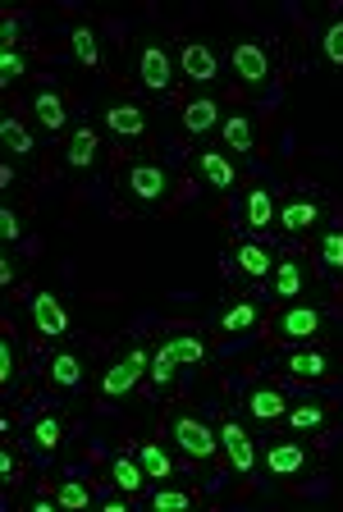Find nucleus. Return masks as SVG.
<instances>
[{"label":"nucleus","mask_w":343,"mask_h":512,"mask_svg":"<svg viewBox=\"0 0 343 512\" xmlns=\"http://www.w3.org/2000/svg\"><path fill=\"white\" fill-rule=\"evenodd\" d=\"M0 183H5V188H14V183H19V179H14V165H0Z\"/></svg>","instance_id":"nucleus-45"},{"label":"nucleus","mask_w":343,"mask_h":512,"mask_svg":"<svg viewBox=\"0 0 343 512\" xmlns=\"http://www.w3.org/2000/svg\"><path fill=\"white\" fill-rule=\"evenodd\" d=\"M229 261H234V270L247 279V284H266L270 275H275V247L261 243V238H234V247H229Z\"/></svg>","instance_id":"nucleus-5"},{"label":"nucleus","mask_w":343,"mask_h":512,"mask_svg":"<svg viewBox=\"0 0 343 512\" xmlns=\"http://www.w3.org/2000/svg\"><path fill=\"white\" fill-rule=\"evenodd\" d=\"M279 215V202L270 197V188H252L243 202V224L252 229V234H270V224H275Z\"/></svg>","instance_id":"nucleus-21"},{"label":"nucleus","mask_w":343,"mask_h":512,"mask_svg":"<svg viewBox=\"0 0 343 512\" xmlns=\"http://www.w3.org/2000/svg\"><path fill=\"white\" fill-rule=\"evenodd\" d=\"M147 375H151V384H156V394H170L174 384H179V362H174L170 352H151V366H147Z\"/></svg>","instance_id":"nucleus-31"},{"label":"nucleus","mask_w":343,"mask_h":512,"mask_svg":"<svg viewBox=\"0 0 343 512\" xmlns=\"http://www.w3.org/2000/svg\"><path fill=\"white\" fill-rule=\"evenodd\" d=\"M179 124H183V133H193V138H202V133L220 128L225 124V119H220V101H215V96H193V101H183Z\"/></svg>","instance_id":"nucleus-17"},{"label":"nucleus","mask_w":343,"mask_h":512,"mask_svg":"<svg viewBox=\"0 0 343 512\" xmlns=\"http://www.w3.org/2000/svg\"><path fill=\"white\" fill-rule=\"evenodd\" d=\"M161 352H170L179 366H202L206 362V343L197 339V334H170V339H161Z\"/></svg>","instance_id":"nucleus-27"},{"label":"nucleus","mask_w":343,"mask_h":512,"mask_svg":"<svg viewBox=\"0 0 343 512\" xmlns=\"http://www.w3.org/2000/svg\"><path fill=\"white\" fill-rule=\"evenodd\" d=\"M69 42H74V60L83 64V69H97L101 64V37L92 23H78L74 32H69Z\"/></svg>","instance_id":"nucleus-29"},{"label":"nucleus","mask_w":343,"mask_h":512,"mask_svg":"<svg viewBox=\"0 0 343 512\" xmlns=\"http://www.w3.org/2000/svg\"><path fill=\"white\" fill-rule=\"evenodd\" d=\"M51 508H60V503L46 499V494H37V499H33V512H51Z\"/></svg>","instance_id":"nucleus-44"},{"label":"nucleus","mask_w":343,"mask_h":512,"mask_svg":"<svg viewBox=\"0 0 343 512\" xmlns=\"http://www.w3.org/2000/svg\"><path fill=\"white\" fill-rule=\"evenodd\" d=\"M179 74L188 78V83L206 87L220 78V60H215V51L206 42H183L179 46Z\"/></svg>","instance_id":"nucleus-12"},{"label":"nucleus","mask_w":343,"mask_h":512,"mask_svg":"<svg viewBox=\"0 0 343 512\" xmlns=\"http://www.w3.org/2000/svg\"><path fill=\"white\" fill-rule=\"evenodd\" d=\"M266 288H270V298H279V302H293L307 288V270H302V261L298 256H279L275 261V275L266 279Z\"/></svg>","instance_id":"nucleus-18"},{"label":"nucleus","mask_w":343,"mask_h":512,"mask_svg":"<svg viewBox=\"0 0 343 512\" xmlns=\"http://www.w3.org/2000/svg\"><path fill=\"white\" fill-rule=\"evenodd\" d=\"M147 366H151V352L142 348V343H138V348H129L115 366H106V375H101V398L133 394V389H138V380L147 375Z\"/></svg>","instance_id":"nucleus-6"},{"label":"nucleus","mask_w":343,"mask_h":512,"mask_svg":"<svg viewBox=\"0 0 343 512\" xmlns=\"http://www.w3.org/2000/svg\"><path fill=\"white\" fill-rule=\"evenodd\" d=\"M174 74H179V64H174V55L165 51L161 42H147L138 51V78H142V87H147V92H170Z\"/></svg>","instance_id":"nucleus-10"},{"label":"nucleus","mask_w":343,"mask_h":512,"mask_svg":"<svg viewBox=\"0 0 343 512\" xmlns=\"http://www.w3.org/2000/svg\"><path fill=\"white\" fill-rule=\"evenodd\" d=\"M33 325L46 334V339H65L69 334V311L55 293H37L33 298Z\"/></svg>","instance_id":"nucleus-19"},{"label":"nucleus","mask_w":343,"mask_h":512,"mask_svg":"<svg viewBox=\"0 0 343 512\" xmlns=\"http://www.w3.org/2000/svg\"><path fill=\"white\" fill-rule=\"evenodd\" d=\"M321 215H325L321 197H307V192H293L289 202H279L275 224H279V229H284V234L302 238V234H311V229L321 224Z\"/></svg>","instance_id":"nucleus-9"},{"label":"nucleus","mask_w":343,"mask_h":512,"mask_svg":"<svg viewBox=\"0 0 343 512\" xmlns=\"http://www.w3.org/2000/svg\"><path fill=\"white\" fill-rule=\"evenodd\" d=\"M151 508L156 512H179V508H197V490H170V480L151 490Z\"/></svg>","instance_id":"nucleus-32"},{"label":"nucleus","mask_w":343,"mask_h":512,"mask_svg":"<svg viewBox=\"0 0 343 512\" xmlns=\"http://www.w3.org/2000/svg\"><path fill=\"white\" fill-rule=\"evenodd\" d=\"M229 64H234V74L243 78L247 87H257V83H266V78H270V51L261 42H252V37H247V42H238L234 51H229Z\"/></svg>","instance_id":"nucleus-13"},{"label":"nucleus","mask_w":343,"mask_h":512,"mask_svg":"<svg viewBox=\"0 0 343 512\" xmlns=\"http://www.w3.org/2000/svg\"><path fill=\"white\" fill-rule=\"evenodd\" d=\"M247 416L252 421H261V426H275V421H284L289 416V407H293V398L279 389V384H257L252 394H247Z\"/></svg>","instance_id":"nucleus-11"},{"label":"nucleus","mask_w":343,"mask_h":512,"mask_svg":"<svg viewBox=\"0 0 343 512\" xmlns=\"http://www.w3.org/2000/svg\"><path fill=\"white\" fill-rule=\"evenodd\" d=\"M220 142L234 151H252V119L247 115H225V124H220Z\"/></svg>","instance_id":"nucleus-33"},{"label":"nucleus","mask_w":343,"mask_h":512,"mask_svg":"<svg viewBox=\"0 0 343 512\" xmlns=\"http://www.w3.org/2000/svg\"><path fill=\"white\" fill-rule=\"evenodd\" d=\"M28 444L42 453V458H55L65 448V416H42L33 430H28Z\"/></svg>","instance_id":"nucleus-25"},{"label":"nucleus","mask_w":343,"mask_h":512,"mask_svg":"<svg viewBox=\"0 0 343 512\" xmlns=\"http://www.w3.org/2000/svg\"><path fill=\"white\" fill-rule=\"evenodd\" d=\"M0 284H14V261H10V256L0 261Z\"/></svg>","instance_id":"nucleus-43"},{"label":"nucleus","mask_w":343,"mask_h":512,"mask_svg":"<svg viewBox=\"0 0 343 512\" xmlns=\"http://www.w3.org/2000/svg\"><path fill=\"white\" fill-rule=\"evenodd\" d=\"M55 503H60V508H87V503H92V490H87L83 480H65V485L55 490Z\"/></svg>","instance_id":"nucleus-36"},{"label":"nucleus","mask_w":343,"mask_h":512,"mask_svg":"<svg viewBox=\"0 0 343 512\" xmlns=\"http://www.w3.org/2000/svg\"><path fill=\"white\" fill-rule=\"evenodd\" d=\"M14 375H19V343H14V334H5L0 339V384L10 389Z\"/></svg>","instance_id":"nucleus-35"},{"label":"nucleus","mask_w":343,"mask_h":512,"mask_svg":"<svg viewBox=\"0 0 343 512\" xmlns=\"http://www.w3.org/2000/svg\"><path fill=\"white\" fill-rule=\"evenodd\" d=\"M110 480H115L119 490H129L133 499H138L142 490H147V467H142L138 462V453H115V458H110Z\"/></svg>","instance_id":"nucleus-22"},{"label":"nucleus","mask_w":343,"mask_h":512,"mask_svg":"<svg viewBox=\"0 0 343 512\" xmlns=\"http://www.w3.org/2000/svg\"><path fill=\"white\" fill-rule=\"evenodd\" d=\"M321 330H325V311L321 307H307V302H293V307H284L275 320H270V334H275L279 343H289V348L311 343Z\"/></svg>","instance_id":"nucleus-2"},{"label":"nucleus","mask_w":343,"mask_h":512,"mask_svg":"<svg viewBox=\"0 0 343 512\" xmlns=\"http://www.w3.org/2000/svg\"><path fill=\"white\" fill-rule=\"evenodd\" d=\"M220 453L229 458V467H234L238 476H252V471H257V462H261L257 439L247 435V426H243V421H234V416H225V421H220Z\"/></svg>","instance_id":"nucleus-7"},{"label":"nucleus","mask_w":343,"mask_h":512,"mask_svg":"<svg viewBox=\"0 0 343 512\" xmlns=\"http://www.w3.org/2000/svg\"><path fill=\"white\" fill-rule=\"evenodd\" d=\"M23 74H28V60H23L19 51H5V55H0V83L10 87V83H19Z\"/></svg>","instance_id":"nucleus-38"},{"label":"nucleus","mask_w":343,"mask_h":512,"mask_svg":"<svg viewBox=\"0 0 343 512\" xmlns=\"http://www.w3.org/2000/svg\"><path fill=\"white\" fill-rule=\"evenodd\" d=\"M33 110L46 133H65L69 128V110H65V101H60V92H51V87H42V92L33 96Z\"/></svg>","instance_id":"nucleus-24"},{"label":"nucleus","mask_w":343,"mask_h":512,"mask_svg":"<svg viewBox=\"0 0 343 512\" xmlns=\"http://www.w3.org/2000/svg\"><path fill=\"white\" fill-rule=\"evenodd\" d=\"M321 51H325V60H330L334 69H343V19H334L330 28H325Z\"/></svg>","instance_id":"nucleus-37"},{"label":"nucleus","mask_w":343,"mask_h":512,"mask_svg":"<svg viewBox=\"0 0 343 512\" xmlns=\"http://www.w3.org/2000/svg\"><path fill=\"white\" fill-rule=\"evenodd\" d=\"M0 142H5V147H10L19 160H33V156H37V142H33V133H28V128H23L14 115L5 119V124H0Z\"/></svg>","instance_id":"nucleus-30"},{"label":"nucleus","mask_w":343,"mask_h":512,"mask_svg":"<svg viewBox=\"0 0 343 512\" xmlns=\"http://www.w3.org/2000/svg\"><path fill=\"white\" fill-rule=\"evenodd\" d=\"M170 439L193 462H215V453H220V430H211L202 416H188V412H179L170 421Z\"/></svg>","instance_id":"nucleus-1"},{"label":"nucleus","mask_w":343,"mask_h":512,"mask_svg":"<svg viewBox=\"0 0 343 512\" xmlns=\"http://www.w3.org/2000/svg\"><path fill=\"white\" fill-rule=\"evenodd\" d=\"M14 42H19V19L5 14V51H14Z\"/></svg>","instance_id":"nucleus-42"},{"label":"nucleus","mask_w":343,"mask_h":512,"mask_svg":"<svg viewBox=\"0 0 343 512\" xmlns=\"http://www.w3.org/2000/svg\"><path fill=\"white\" fill-rule=\"evenodd\" d=\"M101 119H106V128L115 133V138H147V110L138 106V101H115V106L101 110Z\"/></svg>","instance_id":"nucleus-16"},{"label":"nucleus","mask_w":343,"mask_h":512,"mask_svg":"<svg viewBox=\"0 0 343 512\" xmlns=\"http://www.w3.org/2000/svg\"><path fill=\"white\" fill-rule=\"evenodd\" d=\"M330 403H293L289 416H284V426L293 430V435H316V430L330 426Z\"/></svg>","instance_id":"nucleus-23"},{"label":"nucleus","mask_w":343,"mask_h":512,"mask_svg":"<svg viewBox=\"0 0 343 512\" xmlns=\"http://www.w3.org/2000/svg\"><path fill=\"white\" fill-rule=\"evenodd\" d=\"M124 192H129L133 202H165V192H170V174L165 165L156 160H133L129 170H124Z\"/></svg>","instance_id":"nucleus-8"},{"label":"nucleus","mask_w":343,"mask_h":512,"mask_svg":"<svg viewBox=\"0 0 343 512\" xmlns=\"http://www.w3.org/2000/svg\"><path fill=\"white\" fill-rule=\"evenodd\" d=\"M261 467H266V476L293 480V476H307L316 467V458H311V448L298 444V439H275V444L261 448Z\"/></svg>","instance_id":"nucleus-4"},{"label":"nucleus","mask_w":343,"mask_h":512,"mask_svg":"<svg viewBox=\"0 0 343 512\" xmlns=\"http://www.w3.org/2000/svg\"><path fill=\"white\" fill-rule=\"evenodd\" d=\"M0 234H5V243H19L23 238V224H19V215H14V206L0 211Z\"/></svg>","instance_id":"nucleus-39"},{"label":"nucleus","mask_w":343,"mask_h":512,"mask_svg":"<svg viewBox=\"0 0 343 512\" xmlns=\"http://www.w3.org/2000/svg\"><path fill=\"white\" fill-rule=\"evenodd\" d=\"M87 375L83 357H78L74 348H60L51 352V362H46V380H51V389H78Z\"/></svg>","instance_id":"nucleus-20"},{"label":"nucleus","mask_w":343,"mask_h":512,"mask_svg":"<svg viewBox=\"0 0 343 512\" xmlns=\"http://www.w3.org/2000/svg\"><path fill=\"white\" fill-rule=\"evenodd\" d=\"M101 508H106V512H129V503H133V494L129 490H119V485H115V490H110V494H101Z\"/></svg>","instance_id":"nucleus-40"},{"label":"nucleus","mask_w":343,"mask_h":512,"mask_svg":"<svg viewBox=\"0 0 343 512\" xmlns=\"http://www.w3.org/2000/svg\"><path fill=\"white\" fill-rule=\"evenodd\" d=\"M316 256H321L325 270L343 275V229H325V234L316 238Z\"/></svg>","instance_id":"nucleus-34"},{"label":"nucleus","mask_w":343,"mask_h":512,"mask_svg":"<svg viewBox=\"0 0 343 512\" xmlns=\"http://www.w3.org/2000/svg\"><path fill=\"white\" fill-rule=\"evenodd\" d=\"M0 476H5V480H19V462H14V453H10V448L0 453Z\"/></svg>","instance_id":"nucleus-41"},{"label":"nucleus","mask_w":343,"mask_h":512,"mask_svg":"<svg viewBox=\"0 0 343 512\" xmlns=\"http://www.w3.org/2000/svg\"><path fill=\"white\" fill-rule=\"evenodd\" d=\"M197 170H202V179L211 183V188H234V160L225 156V151H202L197 156Z\"/></svg>","instance_id":"nucleus-26"},{"label":"nucleus","mask_w":343,"mask_h":512,"mask_svg":"<svg viewBox=\"0 0 343 512\" xmlns=\"http://www.w3.org/2000/svg\"><path fill=\"white\" fill-rule=\"evenodd\" d=\"M101 160V133L92 124H78L69 128V138H65V165L69 170H92Z\"/></svg>","instance_id":"nucleus-14"},{"label":"nucleus","mask_w":343,"mask_h":512,"mask_svg":"<svg viewBox=\"0 0 343 512\" xmlns=\"http://www.w3.org/2000/svg\"><path fill=\"white\" fill-rule=\"evenodd\" d=\"M279 371L293 375V380L302 384H325L334 380V357L325 348H307V343H298V348H284L279 352Z\"/></svg>","instance_id":"nucleus-3"},{"label":"nucleus","mask_w":343,"mask_h":512,"mask_svg":"<svg viewBox=\"0 0 343 512\" xmlns=\"http://www.w3.org/2000/svg\"><path fill=\"white\" fill-rule=\"evenodd\" d=\"M261 320H266V307L261 302H225V307L215 311V330H225V334H252L261 330Z\"/></svg>","instance_id":"nucleus-15"},{"label":"nucleus","mask_w":343,"mask_h":512,"mask_svg":"<svg viewBox=\"0 0 343 512\" xmlns=\"http://www.w3.org/2000/svg\"><path fill=\"white\" fill-rule=\"evenodd\" d=\"M138 462L147 467V476L156 480V485H165V480L179 476V471H174V458L165 453L161 444H151V439H147V444H138Z\"/></svg>","instance_id":"nucleus-28"}]
</instances>
